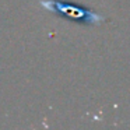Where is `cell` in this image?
<instances>
[{
	"label": "cell",
	"mask_w": 130,
	"mask_h": 130,
	"mask_svg": "<svg viewBox=\"0 0 130 130\" xmlns=\"http://www.w3.org/2000/svg\"><path fill=\"white\" fill-rule=\"evenodd\" d=\"M41 6L48 11H52L55 14L64 17L67 20L76 21L80 24H90V25H98L102 21H105V17L92 10L87 9L84 6H78L69 2H60V0H41Z\"/></svg>",
	"instance_id": "cell-1"
}]
</instances>
